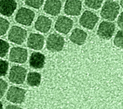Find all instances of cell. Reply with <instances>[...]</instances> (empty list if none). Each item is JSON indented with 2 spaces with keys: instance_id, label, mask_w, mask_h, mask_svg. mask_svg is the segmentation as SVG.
<instances>
[{
  "instance_id": "12",
  "label": "cell",
  "mask_w": 123,
  "mask_h": 109,
  "mask_svg": "<svg viewBox=\"0 0 123 109\" xmlns=\"http://www.w3.org/2000/svg\"><path fill=\"white\" fill-rule=\"evenodd\" d=\"M44 44V37L41 34L32 33L28 37L27 46L30 49L35 50H40L43 48Z\"/></svg>"
},
{
  "instance_id": "6",
  "label": "cell",
  "mask_w": 123,
  "mask_h": 109,
  "mask_svg": "<svg viewBox=\"0 0 123 109\" xmlns=\"http://www.w3.org/2000/svg\"><path fill=\"white\" fill-rule=\"evenodd\" d=\"M26 91L17 87H10L6 94L7 99L14 104H21L24 102L25 98Z\"/></svg>"
},
{
  "instance_id": "9",
  "label": "cell",
  "mask_w": 123,
  "mask_h": 109,
  "mask_svg": "<svg viewBox=\"0 0 123 109\" xmlns=\"http://www.w3.org/2000/svg\"><path fill=\"white\" fill-rule=\"evenodd\" d=\"M27 50L20 47H13L11 49L9 54V60L13 63L24 64L27 61Z\"/></svg>"
},
{
  "instance_id": "16",
  "label": "cell",
  "mask_w": 123,
  "mask_h": 109,
  "mask_svg": "<svg viewBox=\"0 0 123 109\" xmlns=\"http://www.w3.org/2000/svg\"><path fill=\"white\" fill-rule=\"evenodd\" d=\"M45 56L43 54L38 52H33L29 57V65L35 69L42 68L45 64Z\"/></svg>"
},
{
  "instance_id": "18",
  "label": "cell",
  "mask_w": 123,
  "mask_h": 109,
  "mask_svg": "<svg viewBox=\"0 0 123 109\" xmlns=\"http://www.w3.org/2000/svg\"><path fill=\"white\" fill-rule=\"evenodd\" d=\"M41 81V75L37 72H30L28 73L26 78L27 84L32 87H38Z\"/></svg>"
},
{
  "instance_id": "14",
  "label": "cell",
  "mask_w": 123,
  "mask_h": 109,
  "mask_svg": "<svg viewBox=\"0 0 123 109\" xmlns=\"http://www.w3.org/2000/svg\"><path fill=\"white\" fill-rule=\"evenodd\" d=\"M62 6V2L60 0H46L43 10L46 13L55 16L60 13Z\"/></svg>"
},
{
  "instance_id": "11",
  "label": "cell",
  "mask_w": 123,
  "mask_h": 109,
  "mask_svg": "<svg viewBox=\"0 0 123 109\" xmlns=\"http://www.w3.org/2000/svg\"><path fill=\"white\" fill-rule=\"evenodd\" d=\"M82 7V2L80 0H66L63 11L67 15L76 16L81 13Z\"/></svg>"
},
{
  "instance_id": "10",
  "label": "cell",
  "mask_w": 123,
  "mask_h": 109,
  "mask_svg": "<svg viewBox=\"0 0 123 109\" xmlns=\"http://www.w3.org/2000/svg\"><path fill=\"white\" fill-rule=\"evenodd\" d=\"M73 24L74 22L71 18L65 16H60L56 20L54 27L59 33L67 34L72 29Z\"/></svg>"
},
{
  "instance_id": "24",
  "label": "cell",
  "mask_w": 123,
  "mask_h": 109,
  "mask_svg": "<svg viewBox=\"0 0 123 109\" xmlns=\"http://www.w3.org/2000/svg\"><path fill=\"white\" fill-rule=\"evenodd\" d=\"M9 68L8 62L0 59V76H5L8 72Z\"/></svg>"
},
{
  "instance_id": "28",
  "label": "cell",
  "mask_w": 123,
  "mask_h": 109,
  "mask_svg": "<svg viewBox=\"0 0 123 109\" xmlns=\"http://www.w3.org/2000/svg\"><path fill=\"white\" fill-rule=\"evenodd\" d=\"M0 109H3V105L0 101Z\"/></svg>"
},
{
  "instance_id": "20",
  "label": "cell",
  "mask_w": 123,
  "mask_h": 109,
  "mask_svg": "<svg viewBox=\"0 0 123 109\" xmlns=\"http://www.w3.org/2000/svg\"><path fill=\"white\" fill-rule=\"evenodd\" d=\"M10 27V22L9 21L0 17V36L4 35L7 32Z\"/></svg>"
},
{
  "instance_id": "27",
  "label": "cell",
  "mask_w": 123,
  "mask_h": 109,
  "mask_svg": "<svg viewBox=\"0 0 123 109\" xmlns=\"http://www.w3.org/2000/svg\"><path fill=\"white\" fill-rule=\"evenodd\" d=\"M5 109H23L22 108L14 105H9Z\"/></svg>"
},
{
  "instance_id": "25",
  "label": "cell",
  "mask_w": 123,
  "mask_h": 109,
  "mask_svg": "<svg viewBox=\"0 0 123 109\" xmlns=\"http://www.w3.org/2000/svg\"><path fill=\"white\" fill-rule=\"evenodd\" d=\"M8 87L7 83L3 79L0 78V98L4 95Z\"/></svg>"
},
{
  "instance_id": "15",
  "label": "cell",
  "mask_w": 123,
  "mask_h": 109,
  "mask_svg": "<svg viewBox=\"0 0 123 109\" xmlns=\"http://www.w3.org/2000/svg\"><path fill=\"white\" fill-rule=\"evenodd\" d=\"M17 6V3L14 0H0V13L5 16H11Z\"/></svg>"
},
{
  "instance_id": "26",
  "label": "cell",
  "mask_w": 123,
  "mask_h": 109,
  "mask_svg": "<svg viewBox=\"0 0 123 109\" xmlns=\"http://www.w3.org/2000/svg\"><path fill=\"white\" fill-rule=\"evenodd\" d=\"M117 23L118 26L122 30L123 28V12H121L119 15L117 21Z\"/></svg>"
},
{
  "instance_id": "19",
  "label": "cell",
  "mask_w": 123,
  "mask_h": 109,
  "mask_svg": "<svg viewBox=\"0 0 123 109\" xmlns=\"http://www.w3.org/2000/svg\"><path fill=\"white\" fill-rule=\"evenodd\" d=\"M103 1V0H85L84 2L87 7L97 10L101 7Z\"/></svg>"
},
{
  "instance_id": "21",
  "label": "cell",
  "mask_w": 123,
  "mask_h": 109,
  "mask_svg": "<svg viewBox=\"0 0 123 109\" xmlns=\"http://www.w3.org/2000/svg\"><path fill=\"white\" fill-rule=\"evenodd\" d=\"M10 48L9 43L6 41L0 39V57H4L7 54Z\"/></svg>"
},
{
  "instance_id": "8",
  "label": "cell",
  "mask_w": 123,
  "mask_h": 109,
  "mask_svg": "<svg viewBox=\"0 0 123 109\" xmlns=\"http://www.w3.org/2000/svg\"><path fill=\"white\" fill-rule=\"evenodd\" d=\"M115 30V25L111 21H104L101 22L98 27L97 34L102 39L109 40L113 36Z\"/></svg>"
},
{
  "instance_id": "2",
  "label": "cell",
  "mask_w": 123,
  "mask_h": 109,
  "mask_svg": "<svg viewBox=\"0 0 123 109\" xmlns=\"http://www.w3.org/2000/svg\"><path fill=\"white\" fill-rule=\"evenodd\" d=\"M65 40L61 35L57 33L50 34L46 40V48L51 52L61 51L63 48Z\"/></svg>"
},
{
  "instance_id": "7",
  "label": "cell",
  "mask_w": 123,
  "mask_h": 109,
  "mask_svg": "<svg viewBox=\"0 0 123 109\" xmlns=\"http://www.w3.org/2000/svg\"><path fill=\"white\" fill-rule=\"evenodd\" d=\"M26 69L20 65H14L10 70L8 78L10 82L15 84H22L25 79Z\"/></svg>"
},
{
  "instance_id": "1",
  "label": "cell",
  "mask_w": 123,
  "mask_h": 109,
  "mask_svg": "<svg viewBox=\"0 0 123 109\" xmlns=\"http://www.w3.org/2000/svg\"><path fill=\"white\" fill-rule=\"evenodd\" d=\"M120 5L115 1L107 0L104 3L100 11L101 17L109 21H114L118 16Z\"/></svg>"
},
{
  "instance_id": "3",
  "label": "cell",
  "mask_w": 123,
  "mask_h": 109,
  "mask_svg": "<svg viewBox=\"0 0 123 109\" xmlns=\"http://www.w3.org/2000/svg\"><path fill=\"white\" fill-rule=\"evenodd\" d=\"M35 17L34 11L25 7H21L16 12L15 20L19 24L29 26L32 24Z\"/></svg>"
},
{
  "instance_id": "4",
  "label": "cell",
  "mask_w": 123,
  "mask_h": 109,
  "mask_svg": "<svg viewBox=\"0 0 123 109\" xmlns=\"http://www.w3.org/2000/svg\"><path fill=\"white\" fill-rule=\"evenodd\" d=\"M27 37L26 30L18 26H12L10 29L8 38V40L15 44H22L26 40Z\"/></svg>"
},
{
  "instance_id": "29",
  "label": "cell",
  "mask_w": 123,
  "mask_h": 109,
  "mask_svg": "<svg viewBox=\"0 0 123 109\" xmlns=\"http://www.w3.org/2000/svg\"><path fill=\"white\" fill-rule=\"evenodd\" d=\"M120 4H121V7H122V0H121Z\"/></svg>"
},
{
  "instance_id": "13",
  "label": "cell",
  "mask_w": 123,
  "mask_h": 109,
  "mask_svg": "<svg viewBox=\"0 0 123 109\" xmlns=\"http://www.w3.org/2000/svg\"><path fill=\"white\" fill-rule=\"evenodd\" d=\"M52 24V20L49 18L44 15H40L35 22L34 27L37 31L46 33L49 31Z\"/></svg>"
},
{
  "instance_id": "22",
  "label": "cell",
  "mask_w": 123,
  "mask_h": 109,
  "mask_svg": "<svg viewBox=\"0 0 123 109\" xmlns=\"http://www.w3.org/2000/svg\"><path fill=\"white\" fill-rule=\"evenodd\" d=\"M44 0H25L26 5L35 9H39L43 5Z\"/></svg>"
},
{
  "instance_id": "5",
  "label": "cell",
  "mask_w": 123,
  "mask_h": 109,
  "mask_svg": "<svg viewBox=\"0 0 123 109\" xmlns=\"http://www.w3.org/2000/svg\"><path fill=\"white\" fill-rule=\"evenodd\" d=\"M99 20V17L94 12L86 10L81 15L79 22L85 29L93 30Z\"/></svg>"
},
{
  "instance_id": "17",
  "label": "cell",
  "mask_w": 123,
  "mask_h": 109,
  "mask_svg": "<svg viewBox=\"0 0 123 109\" xmlns=\"http://www.w3.org/2000/svg\"><path fill=\"white\" fill-rule=\"evenodd\" d=\"M87 37V34L85 31L79 28H76L72 31L69 39L73 43L81 45L85 43Z\"/></svg>"
},
{
  "instance_id": "23",
  "label": "cell",
  "mask_w": 123,
  "mask_h": 109,
  "mask_svg": "<svg viewBox=\"0 0 123 109\" xmlns=\"http://www.w3.org/2000/svg\"><path fill=\"white\" fill-rule=\"evenodd\" d=\"M123 31L119 30L117 32L113 40V43L115 46L118 48H123Z\"/></svg>"
}]
</instances>
